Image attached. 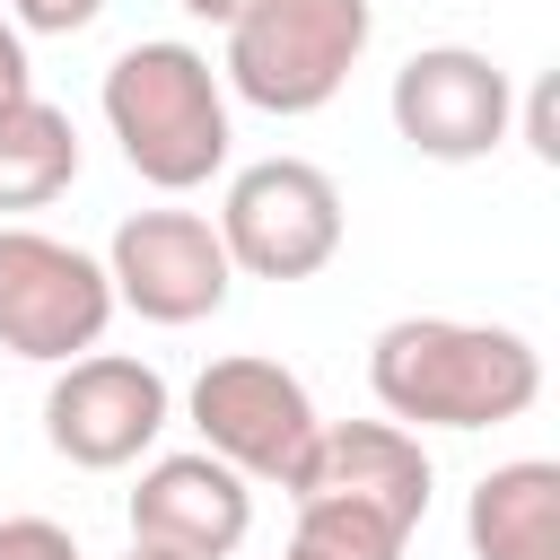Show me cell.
Instances as JSON below:
<instances>
[{"label":"cell","instance_id":"ffe728a7","mask_svg":"<svg viewBox=\"0 0 560 560\" xmlns=\"http://www.w3.org/2000/svg\"><path fill=\"white\" fill-rule=\"evenodd\" d=\"M122 560H175V551H158V542H131V551H122Z\"/></svg>","mask_w":560,"mask_h":560},{"label":"cell","instance_id":"d6986e66","mask_svg":"<svg viewBox=\"0 0 560 560\" xmlns=\"http://www.w3.org/2000/svg\"><path fill=\"white\" fill-rule=\"evenodd\" d=\"M175 9H192V18H210V26H228V18L245 9V0H175Z\"/></svg>","mask_w":560,"mask_h":560},{"label":"cell","instance_id":"30bf717a","mask_svg":"<svg viewBox=\"0 0 560 560\" xmlns=\"http://www.w3.org/2000/svg\"><path fill=\"white\" fill-rule=\"evenodd\" d=\"M429 455H420V429H402V420H315V438L298 446V464H289V499H332V508H368V516H385V525H402V534H420V516H429Z\"/></svg>","mask_w":560,"mask_h":560},{"label":"cell","instance_id":"ba28073f","mask_svg":"<svg viewBox=\"0 0 560 560\" xmlns=\"http://www.w3.org/2000/svg\"><path fill=\"white\" fill-rule=\"evenodd\" d=\"M105 280H114V306L149 324H201L228 306L236 262L201 210H131L105 245Z\"/></svg>","mask_w":560,"mask_h":560},{"label":"cell","instance_id":"52a82bcc","mask_svg":"<svg viewBox=\"0 0 560 560\" xmlns=\"http://www.w3.org/2000/svg\"><path fill=\"white\" fill-rule=\"evenodd\" d=\"M394 131L420 149V158H438V166H472V158H490L508 131H516V88H508V70L490 61V52H472V44H429V52H411L402 70H394Z\"/></svg>","mask_w":560,"mask_h":560},{"label":"cell","instance_id":"277c9868","mask_svg":"<svg viewBox=\"0 0 560 560\" xmlns=\"http://www.w3.org/2000/svg\"><path fill=\"white\" fill-rule=\"evenodd\" d=\"M219 245L245 280H315L341 254V184L315 158H254L219 201Z\"/></svg>","mask_w":560,"mask_h":560},{"label":"cell","instance_id":"7a4b0ae2","mask_svg":"<svg viewBox=\"0 0 560 560\" xmlns=\"http://www.w3.org/2000/svg\"><path fill=\"white\" fill-rule=\"evenodd\" d=\"M96 105H105V131L122 140V166L158 192H192L228 166V140H236L228 131V88H219L210 52H192V44L114 52Z\"/></svg>","mask_w":560,"mask_h":560},{"label":"cell","instance_id":"8fae6325","mask_svg":"<svg viewBox=\"0 0 560 560\" xmlns=\"http://www.w3.org/2000/svg\"><path fill=\"white\" fill-rule=\"evenodd\" d=\"M245 534H254V481L210 446L158 455L131 490V542H158L175 560H228Z\"/></svg>","mask_w":560,"mask_h":560},{"label":"cell","instance_id":"2e32d148","mask_svg":"<svg viewBox=\"0 0 560 560\" xmlns=\"http://www.w3.org/2000/svg\"><path fill=\"white\" fill-rule=\"evenodd\" d=\"M96 9L105 0H9V26L18 35H79V26H96Z\"/></svg>","mask_w":560,"mask_h":560},{"label":"cell","instance_id":"9a60e30c","mask_svg":"<svg viewBox=\"0 0 560 560\" xmlns=\"http://www.w3.org/2000/svg\"><path fill=\"white\" fill-rule=\"evenodd\" d=\"M0 560H88L52 516H0Z\"/></svg>","mask_w":560,"mask_h":560},{"label":"cell","instance_id":"e0dca14e","mask_svg":"<svg viewBox=\"0 0 560 560\" xmlns=\"http://www.w3.org/2000/svg\"><path fill=\"white\" fill-rule=\"evenodd\" d=\"M525 149H534L542 166H560V88H551V79L525 88Z\"/></svg>","mask_w":560,"mask_h":560},{"label":"cell","instance_id":"3957f363","mask_svg":"<svg viewBox=\"0 0 560 560\" xmlns=\"http://www.w3.org/2000/svg\"><path fill=\"white\" fill-rule=\"evenodd\" d=\"M368 35H376L368 0H245L228 18L219 88L262 105V114H315V105L341 96Z\"/></svg>","mask_w":560,"mask_h":560},{"label":"cell","instance_id":"8992f818","mask_svg":"<svg viewBox=\"0 0 560 560\" xmlns=\"http://www.w3.org/2000/svg\"><path fill=\"white\" fill-rule=\"evenodd\" d=\"M175 420V394L149 359H122V350H79L61 359L52 394H44V438L61 464L79 472H122L158 446V429Z\"/></svg>","mask_w":560,"mask_h":560},{"label":"cell","instance_id":"4fadbf2b","mask_svg":"<svg viewBox=\"0 0 560 560\" xmlns=\"http://www.w3.org/2000/svg\"><path fill=\"white\" fill-rule=\"evenodd\" d=\"M79 184V131L35 88L0 105V210H44Z\"/></svg>","mask_w":560,"mask_h":560},{"label":"cell","instance_id":"7c38bea8","mask_svg":"<svg viewBox=\"0 0 560 560\" xmlns=\"http://www.w3.org/2000/svg\"><path fill=\"white\" fill-rule=\"evenodd\" d=\"M464 542L472 560H560V464L516 455L481 472L464 499Z\"/></svg>","mask_w":560,"mask_h":560},{"label":"cell","instance_id":"6da1fadb","mask_svg":"<svg viewBox=\"0 0 560 560\" xmlns=\"http://www.w3.org/2000/svg\"><path fill=\"white\" fill-rule=\"evenodd\" d=\"M368 385L402 429H508L542 394V350L516 324L394 315L368 341Z\"/></svg>","mask_w":560,"mask_h":560},{"label":"cell","instance_id":"5b68a950","mask_svg":"<svg viewBox=\"0 0 560 560\" xmlns=\"http://www.w3.org/2000/svg\"><path fill=\"white\" fill-rule=\"evenodd\" d=\"M114 324V280L96 254L44 236V228H0V350L61 368L96 350Z\"/></svg>","mask_w":560,"mask_h":560},{"label":"cell","instance_id":"ac0fdd59","mask_svg":"<svg viewBox=\"0 0 560 560\" xmlns=\"http://www.w3.org/2000/svg\"><path fill=\"white\" fill-rule=\"evenodd\" d=\"M26 88H35V70H26V35L0 18V105H9V96H26Z\"/></svg>","mask_w":560,"mask_h":560},{"label":"cell","instance_id":"9c48e42d","mask_svg":"<svg viewBox=\"0 0 560 560\" xmlns=\"http://www.w3.org/2000/svg\"><path fill=\"white\" fill-rule=\"evenodd\" d=\"M192 429H201V446H210L219 464H236L245 481H289L298 446L315 438V402H306V385H298L280 359L236 350V359H210V368L192 376Z\"/></svg>","mask_w":560,"mask_h":560},{"label":"cell","instance_id":"5bb4252c","mask_svg":"<svg viewBox=\"0 0 560 560\" xmlns=\"http://www.w3.org/2000/svg\"><path fill=\"white\" fill-rule=\"evenodd\" d=\"M402 525L368 516V508H332V499H298V534L280 560H402Z\"/></svg>","mask_w":560,"mask_h":560}]
</instances>
